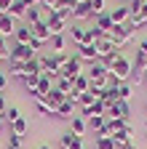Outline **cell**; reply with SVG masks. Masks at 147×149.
Here are the masks:
<instances>
[{
  "label": "cell",
  "instance_id": "cell-1",
  "mask_svg": "<svg viewBox=\"0 0 147 149\" xmlns=\"http://www.w3.org/2000/svg\"><path fill=\"white\" fill-rule=\"evenodd\" d=\"M35 56H38V51H32L30 45H22L16 43L11 51H8V67H24L27 61H32Z\"/></svg>",
  "mask_w": 147,
  "mask_h": 149
},
{
  "label": "cell",
  "instance_id": "cell-2",
  "mask_svg": "<svg viewBox=\"0 0 147 149\" xmlns=\"http://www.w3.org/2000/svg\"><path fill=\"white\" fill-rule=\"evenodd\" d=\"M107 72H113V74H115V77H118L120 83H128V77H131V74H134V61H128L126 56L120 53L118 59H115L113 64L107 67Z\"/></svg>",
  "mask_w": 147,
  "mask_h": 149
},
{
  "label": "cell",
  "instance_id": "cell-3",
  "mask_svg": "<svg viewBox=\"0 0 147 149\" xmlns=\"http://www.w3.org/2000/svg\"><path fill=\"white\" fill-rule=\"evenodd\" d=\"M134 24L131 22H128V24H115L113 27V32H107V37H110V40H113L118 48H123L126 43H131V37H134Z\"/></svg>",
  "mask_w": 147,
  "mask_h": 149
},
{
  "label": "cell",
  "instance_id": "cell-4",
  "mask_svg": "<svg viewBox=\"0 0 147 149\" xmlns=\"http://www.w3.org/2000/svg\"><path fill=\"white\" fill-rule=\"evenodd\" d=\"M83 72H86V64L78 59L75 53H72V56H70V61L62 67V77H67V80H75L78 74H83Z\"/></svg>",
  "mask_w": 147,
  "mask_h": 149
},
{
  "label": "cell",
  "instance_id": "cell-5",
  "mask_svg": "<svg viewBox=\"0 0 147 149\" xmlns=\"http://www.w3.org/2000/svg\"><path fill=\"white\" fill-rule=\"evenodd\" d=\"M78 59L83 61V64H94V61H99V56H96V45L94 43H83V45H78Z\"/></svg>",
  "mask_w": 147,
  "mask_h": 149
},
{
  "label": "cell",
  "instance_id": "cell-6",
  "mask_svg": "<svg viewBox=\"0 0 147 149\" xmlns=\"http://www.w3.org/2000/svg\"><path fill=\"white\" fill-rule=\"evenodd\" d=\"M128 115H131V107H128V101H115L107 107V117H118V120H128Z\"/></svg>",
  "mask_w": 147,
  "mask_h": 149
},
{
  "label": "cell",
  "instance_id": "cell-7",
  "mask_svg": "<svg viewBox=\"0 0 147 149\" xmlns=\"http://www.w3.org/2000/svg\"><path fill=\"white\" fill-rule=\"evenodd\" d=\"M113 141H115L118 149L126 146V144H134V128H131V125H123L120 130H115V133H113Z\"/></svg>",
  "mask_w": 147,
  "mask_h": 149
},
{
  "label": "cell",
  "instance_id": "cell-8",
  "mask_svg": "<svg viewBox=\"0 0 147 149\" xmlns=\"http://www.w3.org/2000/svg\"><path fill=\"white\" fill-rule=\"evenodd\" d=\"M46 24H48V29H51V35H64V29H67V19H62V16H56V13H48L46 16Z\"/></svg>",
  "mask_w": 147,
  "mask_h": 149
},
{
  "label": "cell",
  "instance_id": "cell-9",
  "mask_svg": "<svg viewBox=\"0 0 147 149\" xmlns=\"http://www.w3.org/2000/svg\"><path fill=\"white\" fill-rule=\"evenodd\" d=\"M78 3L75 0H56V6H53V13L67 19V22H72V8H75Z\"/></svg>",
  "mask_w": 147,
  "mask_h": 149
},
{
  "label": "cell",
  "instance_id": "cell-10",
  "mask_svg": "<svg viewBox=\"0 0 147 149\" xmlns=\"http://www.w3.org/2000/svg\"><path fill=\"white\" fill-rule=\"evenodd\" d=\"M59 146H62V149H86L83 136H75V133H64V136L59 139Z\"/></svg>",
  "mask_w": 147,
  "mask_h": 149
},
{
  "label": "cell",
  "instance_id": "cell-11",
  "mask_svg": "<svg viewBox=\"0 0 147 149\" xmlns=\"http://www.w3.org/2000/svg\"><path fill=\"white\" fill-rule=\"evenodd\" d=\"M110 16H113V24H128L131 22V8L128 6H115L110 11Z\"/></svg>",
  "mask_w": 147,
  "mask_h": 149
},
{
  "label": "cell",
  "instance_id": "cell-12",
  "mask_svg": "<svg viewBox=\"0 0 147 149\" xmlns=\"http://www.w3.org/2000/svg\"><path fill=\"white\" fill-rule=\"evenodd\" d=\"M32 37H35L38 43H43V45L51 40V29H48V24H46V19H43V22H38V24H32Z\"/></svg>",
  "mask_w": 147,
  "mask_h": 149
},
{
  "label": "cell",
  "instance_id": "cell-13",
  "mask_svg": "<svg viewBox=\"0 0 147 149\" xmlns=\"http://www.w3.org/2000/svg\"><path fill=\"white\" fill-rule=\"evenodd\" d=\"M75 109H78V104H72V101H62L59 107H56V112H53V117H62V120H72L75 117Z\"/></svg>",
  "mask_w": 147,
  "mask_h": 149
},
{
  "label": "cell",
  "instance_id": "cell-14",
  "mask_svg": "<svg viewBox=\"0 0 147 149\" xmlns=\"http://www.w3.org/2000/svg\"><path fill=\"white\" fill-rule=\"evenodd\" d=\"M13 32H16V19H13L11 13H0V35L8 37V35H13Z\"/></svg>",
  "mask_w": 147,
  "mask_h": 149
},
{
  "label": "cell",
  "instance_id": "cell-15",
  "mask_svg": "<svg viewBox=\"0 0 147 149\" xmlns=\"http://www.w3.org/2000/svg\"><path fill=\"white\" fill-rule=\"evenodd\" d=\"M72 19H94V11H91V0H83L72 8Z\"/></svg>",
  "mask_w": 147,
  "mask_h": 149
},
{
  "label": "cell",
  "instance_id": "cell-16",
  "mask_svg": "<svg viewBox=\"0 0 147 149\" xmlns=\"http://www.w3.org/2000/svg\"><path fill=\"white\" fill-rule=\"evenodd\" d=\"M88 130V123H86V117H80V115H75L70 120V133H75V136H83Z\"/></svg>",
  "mask_w": 147,
  "mask_h": 149
},
{
  "label": "cell",
  "instance_id": "cell-17",
  "mask_svg": "<svg viewBox=\"0 0 147 149\" xmlns=\"http://www.w3.org/2000/svg\"><path fill=\"white\" fill-rule=\"evenodd\" d=\"M64 99H67V96H64V93H59L56 88H53V91L48 93V96H40V101H46V104H48V107H51L53 112H56V107H59V104H62Z\"/></svg>",
  "mask_w": 147,
  "mask_h": 149
},
{
  "label": "cell",
  "instance_id": "cell-18",
  "mask_svg": "<svg viewBox=\"0 0 147 149\" xmlns=\"http://www.w3.org/2000/svg\"><path fill=\"white\" fill-rule=\"evenodd\" d=\"M94 27H99V29H102L104 35H107V32H113V27H115V24H113V16H110V11L94 19Z\"/></svg>",
  "mask_w": 147,
  "mask_h": 149
},
{
  "label": "cell",
  "instance_id": "cell-19",
  "mask_svg": "<svg viewBox=\"0 0 147 149\" xmlns=\"http://www.w3.org/2000/svg\"><path fill=\"white\" fill-rule=\"evenodd\" d=\"M22 83H24V91L30 93L32 99L38 96V83H40V74H27V77H24Z\"/></svg>",
  "mask_w": 147,
  "mask_h": 149
},
{
  "label": "cell",
  "instance_id": "cell-20",
  "mask_svg": "<svg viewBox=\"0 0 147 149\" xmlns=\"http://www.w3.org/2000/svg\"><path fill=\"white\" fill-rule=\"evenodd\" d=\"M13 37H16V43H22V45H30V40H32V27H30V24H27V27H16Z\"/></svg>",
  "mask_w": 147,
  "mask_h": 149
},
{
  "label": "cell",
  "instance_id": "cell-21",
  "mask_svg": "<svg viewBox=\"0 0 147 149\" xmlns=\"http://www.w3.org/2000/svg\"><path fill=\"white\" fill-rule=\"evenodd\" d=\"M48 45H51V53H62V51L67 48V37H64V35H51Z\"/></svg>",
  "mask_w": 147,
  "mask_h": 149
},
{
  "label": "cell",
  "instance_id": "cell-22",
  "mask_svg": "<svg viewBox=\"0 0 147 149\" xmlns=\"http://www.w3.org/2000/svg\"><path fill=\"white\" fill-rule=\"evenodd\" d=\"M72 88H75L78 93H86V91H91V80H88V74L83 72V74H78L75 80H72Z\"/></svg>",
  "mask_w": 147,
  "mask_h": 149
},
{
  "label": "cell",
  "instance_id": "cell-23",
  "mask_svg": "<svg viewBox=\"0 0 147 149\" xmlns=\"http://www.w3.org/2000/svg\"><path fill=\"white\" fill-rule=\"evenodd\" d=\"M70 37H72V43H75V45H83V43H88L86 27H72V29H70Z\"/></svg>",
  "mask_w": 147,
  "mask_h": 149
},
{
  "label": "cell",
  "instance_id": "cell-24",
  "mask_svg": "<svg viewBox=\"0 0 147 149\" xmlns=\"http://www.w3.org/2000/svg\"><path fill=\"white\" fill-rule=\"evenodd\" d=\"M131 93H134V85L131 83H120L118 91H115V96H118V101H128V99H131Z\"/></svg>",
  "mask_w": 147,
  "mask_h": 149
},
{
  "label": "cell",
  "instance_id": "cell-25",
  "mask_svg": "<svg viewBox=\"0 0 147 149\" xmlns=\"http://www.w3.org/2000/svg\"><path fill=\"white\" fill-rule=\"evenodd\" d=\"M94 101H99V96H96L94 91H86V93H80V99H78V107H80V109H88V107L94 104Z\"/></svg>",
  "mask_w": 147,
  "mask_h": 149
},
{
  "label": "cell",
  "instance_id": "cell-26",
  "mask_svg": "<svg viewBox=\"0 0 147 149\" xmlns=\"http://www.w3.org/2000/svg\"><path fill=\"white\" fill-rule=\"evenodd\" d=\"M8 13H11L13 19H27V6L22 3V0H13V6L8 8Z\"/></svg>",
  "mask_w": 147,
  "mask_h": 149
},
{
  "label": "cell",
  "instance_id": "cell-27",
  "mask_svg": "<svg viewBox=\"0 0 147 149\" xmlns=\"http://www.w3.org/2000/svg\"><path fill=\"white\" fill-rule=\"evenodd\" d=\"M144 22H147V3H144L139 11H134V13H131V24H134V27H142Z\"/></svg>",
  "mask_w": 147,
  "mask_h": 149
},
{
  "label": "cell",
  "instance_id": "cell-28",
  "mask_svg": "<svg viewBox=\"0 0 147 149\" xmlns=\"http://www.w3.org/2000/svg\"><path fill=\"white\" fill-rule=\"evenodd\" d=\"M53 88H56L59 93H64V96H70V93L75 91V88H72V80H67V77H59L56 83H53Z\"/></svg>",
  "mask_w": 147,
  "mask_h": 149
},
{
  "label": "cell",
  "instance_id": "cell-29",
  "mask_svg": "<svg viewBox=\"0 0 147 149\" xmlns=\"http://www.w3.org/2000/svg\"><path fill=\"white\" fill-rule=\"evenodd\" d=\"M134 69L144 72L147 69V51L144 48H136V59H134Z\"/></svg>",
  "mask_w": 147,
  "mask_h": 149
},
{
  "label": "cell",
  "instance_id": "cell-30",
  "mask_svg": "<svg viewBox=\"0 0 147 149\" xmlns=\"http://www.w3.org/2000/svg\"><path fill=\"white\" fill-rule=\"evenodd\" d=\"M38 22H43V11H40V6H38V8H27V24L32 27V24H38Z\"/></svg>",
  "mask_w": 147,
  "mask_h": 149
},
{
  "label": "cell",
  "instance_id": "cell-31",
  "mask_svg": "<svg viewBox=\"0 0 147 149\" xmlns=\"http://www.w3.org/2000/svg\"><path fill=\"white\" fill-rule=\"evenodd\" d=\"M86 123H88V128H91V130L96 133V130H99V128H102V125L107 123V117H104V115H91V117H88Z\"/></svg>",
  "mask_w": 147,
  "mask_h": 149
},
{
  "label": "cell",
  "instance_id": "cell-32",
  "mask_svg": "<svg viewBox=\"0 0 147 149\" xmlns=\"http://www.w3.org/2000/svg\"><path fill=\"white\" fill-rule=\"evenodd\" d=\"M94 149H118V146H115L113 136H102V139L94 141Z\"/></svg>",
  "mask_w": 147,
  "mask_h": 149
},
{
  "label": "cell",
  "instance_id": "cell-33",
  "mask_svg": "<svg viewBox=\"0 0 147 149\" xmlns=\"http://www.w3.org/2000/svg\"><path fill=\"white\" fill-rule=\"evenodd\" d=\"M27 128H30V125H27V120H24V117H19L16 123H11V133H16V136H24V133H27Z\"/></svg>",
  "mask_w": 147,
  "mask_h": 149
},
{
  "label": "cell",
  "instance_id": "cell-34",
  "mask_svg": "<svg viewBox=\"0 0 147 149\" xmlns=\"http://www.w3.org/2000/svg\"><path fill=\"white\" fill-rule=\"evenodd\" d=\"M27 74H40V59H38V56L24 64V77H27Z\"/></svg>",
  "mask_w": 147,
  "mask_h": 149
},
{
  "label": "cell",
  "instance_id": "cell-35",
  "mask_svg": "<svg viewBox=\"0 0 147 149\" xmlns=\"http://www.w3.org/2000/svg\"><path fill=\"white\" fill-rule=\"evenodd\" d=\"M118 85H120V80L115 77L113 72H107V77H104V91H118Z\"/></svg>",
  "mask_w": 147,
  "mask_h": 149
},
{
  "label": "cell",
  "instance_id": "cell-36",
  "mask_svg": "<svg viewBox=\"0 0 147 149\" xmlns=\"http://www.w3.org/2000/svg\"><path fill=\"white\" fill-rule=\"evenodd\" d=\"M35 109H38V115H43V117H51V115H53V109H51L46 101H40V99H35Z\"/></svg>",
  "mask_w": 147,
  "mask_h": 149
},
{
  "label": "cell",
  "instance_id": "cell-37",
  "mask_svg": "<svg viewBox=\"0 0 147 149\" xmlns=\"http://www.w3.org/2000/svg\"><path fill=\"white\" fill-rule=\"evenodd\" d=\"M107 3L104 0H91V11H94V19L96 16H102V13H107V8H104Z\"/></svg>",
  "mask_w": 147,
  "mask_h": 149
},
{
  "label": "cell",
  "instance_id": "cell-38",
  "mask_svg": "<svg viewBox=\"0 0 147 149\" xmlns=\"http://www.w3.org/2000/svg\"><path fill=\"white\" fill-rule=\"evenodd\" d=\"M22 117V112H19V107H8L6 109V123H16Z\"/></svg>",
  "mask_w": 147,
  "mask_h": 149
},
{
  "label": "cell",
  "instance_id": "cell-39",
  "mask_svg": "<svg viewBox=\"0 0 147 149\" xmlns=\"http://www.w3.org/2000/svg\"><path fill=\"white\" fill-rule=\"evenodd\" d=\"M11 77H16V80H24V67H11Z\"/></svg>",
  "mask_w": 147,
  "mask_h": 149
},
{
  "label": "cell",
  "instance_id": "cell-40",
  "mask_svg": "<svg viewBox=\"0 0 147 149\" xmlns=\"http://www.w3.org/2000/svg\"><path fill=\"white\" fill-rule=\"evenodd\" d=\"M144 3H147V0H128V8H131V13H134V11H139Z\"/></svg>",
  "mask_w": 147,
  "mask_h": 149
},
{
  "label": "cell",
  "instance_id": "cell-41",
  "mask_svg": "<svg viewBox=\"0 0 147 149\" xmlns=\"http://www.w3.org/2000/svg\"><path fill=\"white\" fill-rule=\"evenodd\" d=\"M22 3H24V6H27V8H38V6H40V3H43V0H22Z\"/></svg>",
  "mask_w": 147,
  "mask_h": 149
},
{
  "label": "cell",
  "instance_id": "cell-42",
  "mask_svg": "<svg viewBox=\"0 0 147 149\" xmlns=\"http://www.w3.org/2000/svg\"><path fill=\"white\" fill-rule=\"evenodd\" d=\"M6 88H8V77H6V74H3V72H0V93H3Z\"/></svg>",
  "mask_w": 147,
  "mask_h": 149
},
{
  "label": "cell",
  "instance_id": "cell-43",
  "mask_svg": "<svg viewBox=\"0 0 147 149\" xmlns=\"http://www.w3.org/2000/svg\"><path fill=\"white\" fill-rule=\"evenodd\" d=\"M11 6H13V0H0V8H3V13H8Z\"/></svg>",
  "mask_w": 147,
  "mask_h": 149
},
{
  "label": "cell",
  "instance_id": "cell-44",
  "mask_svg": "<svg viewBox=\"0 0 147 149\" xmlns=\"http://www.w3.org/2000/svg\"><path fill=\"white\" fill-rule=\"evenodd\" d=\"M6 128V115H0V130Z\"/></svg>",
  "mask_w": 147,
  "mask_h": 149
},
{
  "label": "cell",
  "instance_id": "cell-45",
  "mask_svg": "<svg viewBox=\"0 0 147 149\" xmlns=\"http://www.w3.org/2000/svg\"><path fill=\"white\" fill-rule=\"evenodd\" d=\"M120 149H136V144H126V146H120Z\"/></svg>",
  "mask_w": 147,
  "mask_h": 149
},
{
  "label": "cell",
  "instance_id": "cell-46",
  "mask_svg": "<svg viewBox=\"0 0 147 149\" xmlns=\"http://www.w3.org/2000/svg\"><path fill=\"white\" fill-rule=\"evenodd\" d=\"M139 48H144V51H147V37H144V40L139 43Z\"/></svg>",
  "mask_w": 147,
  "mask_h": 149
},
{
  "label": "cell",
  "instance_id": "cell-47",
  "mask_svg": "<svg viewBox=\"0 0 147 149\" xmlns=\"http://www.w3.org/2000/svg\"><path fill=\"white\" fill-rule=\"evenodd\" d=\"M38 149H51V146H48V144H43V146H38Z\"/></svg>",
  "mask_w": 147,
  "mask_h": 149
},
{
  "label": "cell",
  "instance_id": "cell-48",
  "mask_svg": "<svg viewBox=\"0 0 147 149\" xmlns=\"http://www.w3.org/2000/svg\"><path fill=\"white\" fill-rule=\"evenodd\" d=\"M8 149H22V146H11V144H8Z\"/></svg>",
  "mask_w": 147,
  "mask_h": 149
},
{
  "label": "cell",
  "instance_id": "cell-49",
  "mask_svg": "<svg viewBox=\"0 0 147 149\" xmlns=\"http://www.w3.org/2000/svg\"><path fill=\"white\" fill-rule=\"evenodd\" d=\"M144 77H147V69H144Z\"/></svg>",
  "mask_w": 147,
  "mask_h": 149
},
{
  "label": "cell",
  "instance_id": "cell-50",
  "mask_svg": "<svg viewBox=\"0 0 147 149\" xmlns=\"http://www.w3.org/2000/svg\"><path fill=\"white\" fill-rule=\"evenodd\" d=\"M144 109H147V101H144Z\"/></svg>",
  "mask_w": 147,
  "mask_h": 149
},
{
  "label": "cell",
  "instance_id": "cell-51",
  "mask_svg": "<svg viewBox=\"0 0 147 149\" xmlns=\"http://www.w3.org/2000/svg\"><path fill=\"white\" fill-rule=\"evenodd\" d=\"M144 128H147V120H144Z\"/></svg>",
  "mask_w": 147,
  "mask_h": 149
},
{
  "label": "cell",
  "instance_id": "cell-52",
  "mask_svg": "<svg viewBox=\"0 0 147 149\" xmlns=\"http://www.w3.org/2000/svg\"><path fill=\"white\" fill-rule=\"evenodd\" d=\"M0 13H3V8H0Z\"/></svg>",
  "mask_w": 147,
  "mask_h": 149
},
{
  "label": "cell",
  "instance_id": "cell-53",
  "mask_svg": "<svg viewBox=\"0 0 147 149\" xmlns=\"http://www.w3.org/2000/svg\"><path fill=\"white\" fill-rule=\"evenodd\" d=\"M0 146H3V144H0Z\"/></svg>",
  "mask_w": 147,
  "mask_h": 149
}]
</instances>
